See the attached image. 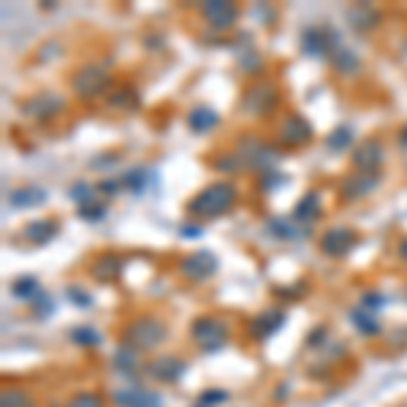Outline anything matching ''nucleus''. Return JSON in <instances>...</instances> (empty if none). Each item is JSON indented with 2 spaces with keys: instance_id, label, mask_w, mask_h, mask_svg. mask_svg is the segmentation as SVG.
I'll return each instance as SVG.
<instances>
[{
  "instance_id": "7c9ffc66",
  "label": "nucleus",
  "mask_w": 407,
  "mask_h": 407,
  "mask_svg": "<svg viewBox=\"0 0 407 407\" xmlns=\"http://www.w3.org/2000/svg\"><path fill=\"white\" fill-rule=\"evenodd\" d=\"M71 198L76 201V207H85V204H92V201H98V198H95V190L90 188L87 182H79V185H73V188H71Z\"/></svg>"
},
{
  "instance_id": "ddd939ff",
  "label": "nucleus",
  "mask_w": 407,
  "mask_h": 407,
  "mask_svg": "<svg viewBox=\"0 0 407 407\" xmlns=\"http://www.w3.org/2000/svg\"><path fill=\"white\" fill-rule=\"evenodd\" d=\"M283 323H285L283 310H264L261 315L253 318V323H250V334L255 336V339H266V336L274 334Z\"/></svg>"
},
{
  "instance_id": "4be33fe9",
  "label": "nucleus",
  "mask_w": 407,
  "mask_h": 407,
  "mask_svg": "<svg viewBox=\"0 0 407 407\" xmlns=\"http://www.w3.org/2000/svg\"><path fill=\"white\" fill-rule=\"evenodd\" d=\"M8 201H11V207H17V209H28V207H41L44 201H47V193L41 190V188H17V190H11L8 193Z\"/></svg>"
},
{
  "instance_id": "6e6552de",
  "label": "nucleus",
  "mask_w": 407,
  "mask_h": 407,
  "mask_svg": "<svg viewBox=\"0 0 407 407\" xmlns=\"http://www.w3.org/2000/svg\"><path fill=\"white\" fill-rule=\"evenodd\" d=\"M336 44H339V38L329 28H307L301 36L304 54H310V57H326V54H332Z\"/></svg>"
},
{
  "instance_id": "0eeeda50",
  "label": "nucleus",
  "mask_w": 407,
  "mask_h": 407,
  "mask_svg": "<svg viewBox=\"0 0 407 407\" xmlns=\"http://www.w3.org/2000/svg\"><path fill=\"white\" fill-rule=\"evenodd\" d=\"M356 242H358V233H356V231L336 226V229H329L323 236H320L318 245L326 255H332V258H342V255H348V253L356 248Z\"/></svg>"
},
{
  "instance_id": "c756f323",
  "label": "nucleus",
  "mask_w": 407,
  "mask_h": 407,
  "mask_svg": "<svg viewBox=\"0 0 407 407\" xmlns=\"http://www.w3.org/2000/svg\"><path fill=\"white\" fill-rule=\"evenodd\" d=\"M0 407H33V402L25 391H3Z\"/></svg>"
},
{
  "instance_id": "bb28decb",
  "label": "nucleus",
  "mask_w": 407,
  "mask_h": 407,
  "mask_svg": "<svg viewBox=\"0 0 407 407\" xmlns=\"http://www.w3.org/2000/svg\"><path fill=\"white\" fill-rule=\"evenodd\" d=\"M109 104L117 107V109H123V111H130V109H136L139 98H136V92H133L130 87H123V90H117V92H111Z\"/></svg>"
},
{
  "instance_id": "f03ea898",
  "label": "nucleus",
  "mask_w": 407,
  "mask_h": 407,
  "mask_svg": "<svg viewBox=\"0 0 407 407\" xmlns=\"http://www.w3.org/2000/svg\"><path fill=\"white\" fill-rule=\"evenodd\" d=\"M123 336L128 348H133V351H152L166 339V326L152 315H144V318L130 320L125 326Z\"/></svg>"
},
{
  "instance_id": "2eb2a0df",
  "label": "nucleus",
  "mask_w": 407,
  "mask_h": 407,
  "mask_svg": "<svg viewBox=\"0 0 407 407\" xmlns=\"http://www.w3.org/2000/svg\"><path fill=\"white\" fill-rule=\"evenodd\" d=\"M57 231H60L57 220H52V217H41V220L28 223L22 233H25V239L33 242V245H49L54 236H57Z\"/></svg>"
},
{
  "instance_id": "393cba45",
  "label": "nucleus",
  "mask_w": 407,
  "mask_h": 407,
  "mask_svg": "<svg viewBox=\"0 0 407 407\" xmlns=\"http://www.w3.org/2000/svg\"><path fill=\"white\" fill-rule=\"evenodd\" d=\"M351 318H353V323H356V326H358V329H361V332H364L367 336L380 334V323L372 318V315L367 312V310H364V307L353 310V312H351Z\"/></svg>"
},
{
  "instance_id": "f257e3e1",
  "label": "nucleus",
  "mask_w": 407,
  "mask_h": 407,
  "mask_svg": "<svg viewBox=\"0 0 407 407\" xmlns=\"http://www.w3.org/2000/svg\"><path fill=\"white\" fill-rule=\"evenodd\" d=\"M236 204V188L229 182H214L207 185L201 193H195L188 201V212L193 217H217V214H226Z\"/></svg>"
},
{
  "instance_id": "a211bd4d",
  "label": "nucleus",
  "mask_w": 407,
  "mask_h": 407,
  "mask_svg": "<svg viewBox=\"0 0 407 407\" xmlns=\"http://www.w3.org/2000/svg\"><path fill=\"white\" fill-rule=\"evenodd\" d=\"M348 22L353 25L356 30H372V28L380 22V14H377V8L370 6V3H358L353 8H348Z\"/></svg>"
},
{
  "instance_id": "58836bf2",
  "label": "nucleus",
  "mask_w": 407,
  "mask_h": 407,
  "mask_svg": "<svg viewBox=\"0 0 407 407\" xmlns=\"http://www.w3.org/2000/svg\"><path fill=\"white\" fill-rule=\"evenodd\" d=\"M68 299L76 301V304H82V307H90V293H85L82 288H68Z\"/></svg>"
},
{
  "instance_id": "7ed1b4c3",
  "label": "nucleus",
  "mask_w": 407,
  "mask_h": 407,
  "mask_svg": "<svg viewBox=\"0 0 407 407\" xmlns=\"http://www.w3.org/2000/svg\"><path fill=\"white\" fill-rule=\"evenodd\" d=\"M190 334H193V339L204 351H220V348L226 345V339H229V329H226L223 320L204 315V318L193 320Z\"/></svg>"
},
{
  "instance_id": "72a5a7b5",
  "label": "nucleus",
  "mask_w": 407,
  "mask_h": 407,
  "mask_svg": "<svg viewBox=\"0 0 407 407\" xmlns=\"http://www.w3.org/2000/svg\"><path fill=\"white\" fill-rule=\"evenodd\" d=\"M66 407H107V405H104V399L98 394H76V396H71V402Z\"/></svg>"
},
{
  "instance_id": "6ab92c4d",
  "label": "nucleus",
  "mask_w": 407,
  "mask_h": 407,
  "mask_svg": "<svg viewBox=\"0 0 407 407\" xmlns=\"http://www.w3.org/2000/svg\"><path fill=\"white\" fill-rule=\"evenodd\" d=\"M220 123V117H217V111L209 107H195L188 111V125H190V130L195 133H209L212 128H217Z\"/></svg>"
},
{
  "instance_id": "f8f14e48",
  "label": "nucleus",
  "mask_w": 407,
  "mask_h": 407,
  "mask_svg": "<svg viewBox=\"0 0 407 407\" xmlns=\"http://www.w3.org/2000/svg\"><path fill=\"white\" fill-rule=\"evenodd\" d=\"M239 158H245L250 166H255V169H269L274 160H277V152L264 142H255V139H245V150L242 152H236Z\"/></svg>"
},
{
  "instance_id": "9b49d317",
  "label": "nucleus",
  "mask_w": 407,
  "mask_h": 407,
  "mask_svg": "<svg viewBox=\"0 0 407 407\" xmlns=\"http://www.w3.org/2000/svg\"><path fill=\"white\" fill-rule=\"evenodd\" d=\"M277 104V87L274 85H258V87H250L245 95V109L253 114H266L272 111V107Z\"/></svg>"
},
{
  "instance_id": "e433bc0d",
  "label": "nucleus",
  "mask_w": 407,
  "mask_h": 407,
  "mask_svg": "<svg viewBox=\"0 0 407 407\" xmlns=\"http://www.w3.org/2000/svg\"><path fill=\"white\" fill-rule=\"evenodd\" d=\"M226 399H229V394H226V391H204V396H201V405H217V402H226Z\"/></svg>"
},
{
  "instance_id": "79ce46f5",
  "label": "nucleus",
  "mask_w": 407,
  "mask_h": 407,
  "mask_svg": "<svg viewBox=\"0 0 407 407\" xmlns=\"http://www.w3.org/2000/svg\"><path fill=\"white\" fill-rule=\"evenodd\" d=\"M399 255H402V261L407 264V239L402 242V248H399Z\"/></svg>"
},
{
  "instance_id": "4468645a",
  "label": "nucleus",
  "mask_w": 407,
  "mask_h": 407,
  "mask_svg": "<svg viewBox=\"0 0 407 407\" xmlns=\"http://www.w3.org/2000/svg\"><path fill=\"white\" fill-rule=\"evenodd\" d=\"M92 277L95 280H101V283H114L117 277H120V272H123V258L117 255V253H104V255H98L95 261H92Z\"/></svg>"
},
{
  "instance_id": "423d86ee",
  "label": "nucleus",
  "mask_w": 407,
  "mask_h": 407,
  "mask_svg": "<svg viewBox=\"0 0 407 407\" xmlns=\"http://www.w3.org/2000/svg\"><path fill=\"white\" fill-rule=\"evenodd\" d=\"M310 139H312V125L307 123L301 114L285 117L277 128V142L285 144V147H304Z\"/></svg>"
},
{
  "instance_id": "c85d7f7f",
  "label": "nucleus",
  "mask_w": 407,
  "mask_h": 407,
  "mask_svg": "<svg viewBox=\"0 0 407 407\" xmlns=\"http://www.w3.org/2000/svg\"><path fill=\"white\" fill-rule=\"evenodd\" d=\"M144 185H147V171L144 169H133L123 177V188H128L130 193H142Z\"/></svg>"
},
{
  "instance_id": "1a4fd4ad",
  "label": "nucleus",
  "mask_w": 407,
  "mask_h": 407,
  "mask_svg": "<svg viewBox=\"0 0 407 407\" xmlns=\"http://www.w3.org/2000/svg\"><path fill=\"white\" fill-rule=\"evenodd\" d=\"M201 14L214 30H229L231 25L239 19V8L233 3H226V0H212V3L201 6Z\"/></svg>"
},
{
  "instance_id": "f704fd0d",
  "label": "nucleus",
  "mask_w": 407,
  "mask_h": 407,
  "mask_svg": "<svg viewBox=\"0 0 407 407\" xmlns=\"http://www.w3.org/2000/svg\"><path fill=\"white\" fill-rule=\"evenodd\" d=\"M269 231L277 233L280 239H293V236H296V229H293L288 220H280V217H274V220L269 223Z\"/></svg>"
},
{
  "instance_id": "b1692460",
  "label": "nucleus",
  "mask_w": 407,
  "mask_h": 407,
  "mask_svg": "<svg viewBox=\"0 0 407 407\" xmlns=\"http://www.w3.org/2000/svg\"><path fill=\"white\" fill-rule=\"evenodd\" d=\"M318 214H320V195L318 193H307L299 204H296V209H293L296 223H304V226L312 223Z\"/></svg>"
},
{
  "instance_id": "a878e982",
  "label": "nucleus",
  "mask_w": 407,
  "mask_h": 407,
  "mask_svg": "<svg viewBox=\"0 0 407 407\" xmlns=\"http://www.w3.org/2000/svg\"><path fill=\"white\" fill-rule=\"evenodd\" d=\"M353 142V130L348 128V125H342V128H336L329 133V139H326V147L332 150V152H339V150H345L348 144Z\"/></svg>"
},
{
  "instance_id": "aec40b11",
  "label": "nucleus",
  "mask_w": 407,
  "mask_h": 407,
  "mask_svg": "<svg viewBox=\"0 0 407 407\" xmlns=\"http://www.w3.org/2000/svg\"><path fill=\"white\" fill-rule=\"evenodd\" d=\"M25 109H28V114L36 117V120H49V117H54V114L63 109V101L54 98V95H38V98H33Z\"/></svg>"
},
{
  "instance_id": "37998d69",
  "label": "nucleus",
  "mask_w": 407,
  "mask_h": 407,
  "mask_svg": "<svg viewBox=\"0 0 407 407\" xmlns=\"http://www.w3.org/2000/svg\"><path fill=\"white\" fill-rule=\"evenodd\" d=\"M399 142H402V144L407 147V125L402 128V130H399Z\"/></svg>"
},
{
  "instance_id": "4c0bfd02",
  "label": "nucleus",
  "mask_w": 407,
  "mask_h": 407,
  "mask_svg": "<svg viewBox=\"0 0 407 407\" xmlns=\"http://www.w3.org/2000/svg\"><path fill=\"white\" fill-rule=\"evenodd\" d=\"M133 361H136V351H133V348H123V351L117 353V364H120L123 370H130Z\"/></svg>"
},
{
  "instance_id": "412c9836",
  "label": "nucleus",
  "mask_w": 407,
  "mask_h": 407,
  "mask_svg": "<svg viewBox=\"0 0 407 407\" xmlns=\"http://www.w3.org/2000/svg\"><path fill=\"white\" fill-rule=\"evenodd\" d=\"M332 63H334V71L345 73V76H351V73H356L361 68L358 54H356L351 47H339V44L332 49Z\"/></svg>"
},
{
  "instance_id": "ea45409f",
  "label": "nucleus",
  "mask_w": 407,
  "mask_h": 407,
  "mask_svg": "<svg viewBox=\"0 0 407 407\" xmlns=\"http://www.w3.org/2000/svg\"><path fill=\"white\" fill-rule=\"evenodd\" d=\"M380 304H383V296H380V293H367V296H364V301H361V307H364L367 312H375Z\"/></svg>"
},
{
  "instance_id": "c03bdc74",
  "label": "nucleus",
  "mask_w": 407,
  "mask_h": 407,
  "mask_svg": "<svg viewBox=\"0 0 407 407\" xmlns=\"http://www.w3.org/2000/svg\"><path fill=\"white\" fill-rule=\"evenodd\" d=\"M198 407H207V405H201V402H198Z\"/></svg>"
},
{
  "instance_id": "5701e85b",
  "label": "nucleus",
  "mask_w": 407,
  "mask_h": 407,
  "mask_svg": "<svg viewBox=\"0 0 407 407\" xmlns=\"http://www.w3.org/2000/svg\"><path fill=\"white\" fill-rule=\"evenodd\" d=\"M114 399L120 407H163L158 396L150 391H117Z\"/></svg>"
},
{
  "instance_id": "39448f33",
  "label": "nucleus",
  "mask_w": 407,
  "mask_h": 407,
  "mask_svg": "<svg viewBox=\"0 0 407 407\" xmlns=\"http://www.w3.org/2000/svg\"><path fill=\"white\" fill-rule=\"evenodd\" d=\"M179 272H182L188 280L201 283V280L212 277L214 272H217V258H214L209 250H195V253H190V255H185V258H182Z\"/></svg>"
},
{
  "instance_id": "cd10ccee",
  "label": "nucleus",
  "mask_w": 407,
  "mask_h": 407,
  "mask_svg": "<svg viewBox=\"0 0 407 407\" xmlns=\"http://www.w3.org/2000/svg\"><path fill=\"white\" fill-rule=\"evenodd\" d=\"M11 293L17 296V299H36L38 296V283L33 277H19L17 283L11 285Z\"/></svg>"
},
{
  "instance_id": "473e14b6",
  "label": "nucleus",
  "mask_w": 407,
  "mask_h": 407,
  "mask_svg": "<svg viewBox=\"0 0 407 407\" xmlns=\"http://www.w3.org/2000/svg\"><path fill=\"white\" fill-rule=\"evenodd\" d=\"M76 212H79L82 220L95 223V220H101V217L107 214V207H104V204H98V201H92V204H85V207H76Z\"/></svg>"
},
{
  "instance_id": "c9c22d12",
  "label": "nucleus",
  "mask_w": 407,
  "mask_h": 407,
  "mask_svg": "<svg viewBox=\"0 0 407 407\" xmlns=\"http://www.w3.org/2000/svg\"><path fill=\"white\" fill-rule=\"evenodd\" d=\"M214 166H217V171H239L242 169V158L239 155H229V158L214 160Z\"/></svg>"
},
{
  "instance_id": "2f4dec72",
  "label": "nucleus",
  "mask_w": 407,
  "mask_h": 407,
  "mask_svg": "<svg viewBox=\"0 0 407 407\" xmlns=\"http://www.w3.org/2000/svg\"><path fill=\"white\" fill-rule=\"evenodd\" d=\"M71 339L76 345H98V342H101V334H98L95 329H90V326H79V329L71 332Z\"/></svg>"
},
{
  "instance_id": "20e7f679",
  "label": "nucleus",
  "mask_w": 407,
  "mask_h": 407,
  "mask_svg": "<svg viewBox=\"0 0 407 407\" xmlns=\"http://www.w3.org/2000/svg\"><path fill=\"white\" fill-rule=\"evenodd\" d=\"M107 87H109V71L104 66H85L73 76V92L79 98H85V101L98 98Z\"/></svg>"
},
{
  "instance_id": "dca6fc26",
  "label": "nucleus",
  "mask_w": 407,
  "mask_h": 407,
  "mask_svg": "<svg viewBox=\"0 0 407 407\" xmlns=\"http://www.w3.org/2000/svg\"><path fill=\"white\" fill-rule=\"evenodd\" d=\"M147 370H150V375H152L155 380L174 383V380H179V375L185 372V364H182L179 358H174V356H163V358H155Z\"/></svg>"
},
{
  "instance_id": "a19ab883",
  "label": "nucleus",
  "mask_w": 407,
  "mask_h": 407,
  "mask_svg": "<svg viewBox=\"0 0 407 407\" xmlns=\"http://www.w3.org/2000/svg\"><path fill=\"white\" fill-rule=\"evenodd\" d=\"M33 307H38V315H47L49 312V307H52V301H49V296H38V301H33Z\"/></svg>"
},
{
  "instance_id": "f3484780",
  "label": "nucleus",
  "mask_w": 407,
  "mask_h": 407,
  "mask_svg": "<svg viewBox=\"0 0 407 407\" xmlns=\"http://www.w3.org/2000/svg\"><path fill=\"white\" fill-rule=\"evenodd\" d=\"M377 182H380L377 174H356V177L345 179L339 190H342V195H345L348 201H353V198H361V195L372 193V190L377 188Z\"/></svg>"
},
{
  "instance_id": "9d476101",
  "label": "nucleus",
  "mask_w": 407,
  "mask_h": 407,
  "mask_svg": "<svg viewBox=\"0 0 407 407\" xmlns=\"http://www.w3.org/2000/svg\"><path fill=\"white\" fill-rule=\"evenodd\" d=\"M353 163L358 171H364V174H375L377 171V166L383 163V147L380 142H361L358 147L353 150Z\"/></svg>"
}]
</instances>
